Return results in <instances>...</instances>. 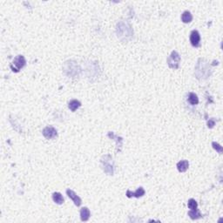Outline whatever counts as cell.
Here are the masks:
<instances>
[{
  "label": "cell",
  "mask_w": 223,
  "mask_h": 223,
  "mask_svg": "<svg viewBox=\"0 0 223 223\" xmlns=\"http://www.w3.org/2000/svg\"><path fill=\"white\" fill-rule=\"evenodd\" d=\"M25 64H26V61H25V58H24V56L19 55L14 58L12 63L10 65L11 69L14 73H19L20 70L25 65Z\"/></svg>",
  "instance_id": "cell-1"
},
{
  "label": "cell",
  "mask_w": 223,
  "mask_h": 223,
  "mask_svg": "<svg viewBox=\"0 0 223 223\" xmlns=\"http://www.w3.org/2000/svg\"><path fill=\"white\" fill-rule=\"evenodd\" d=\"M110 155H106L103 157L101 160V166L103 170L107 173V175H113V165H112V161Z\"/></svg>",
  "instance_id": "cell-2"
},
{
  "label": "cell",
  "mask_w": 223,
  "mask_h": 223,
  "mask_svg": "<svg viewBox=\"0 0 223 223\" xmlns=\"http://www.w3.org/2000/svg\"><path fill=\"white\" fill-rule=\"evenodd\" d=\"M180 62V56L175 51H173L172 53L167 58V65L172 69H178Z\"/></svg>",
  "instance_id": "cell-3"
},
{
  "label": "cell",
  "mask_w": 223,
  "mask_h": 223,
  "mask_svg": "<svg viewBox=\"0 0 223 223\" xmlns=\"http://www.w3.org/2000/svg\"><path fill=\"white\" fill-rule=\"evenodd\" d=\"M42 133H43L44 138H46L47 140L53 139V138H55V137L57 136V134H58L57 130L54 128L53 126H51L44 127V129H43V131H42Z\"/></svg>",
  "instance_id": "cell-4"
},
{
  "label": "cell",
  "mask_w": 223,
  "mask_h": 223,
  "mask_svg": "<svg viewBox=\"0 0 223 223\" xmlns=\"http://www.w3.org/2000/svg\"><path fill=\"white\" fill-rule=\"evenodd\" d=\"M190 42L194 47L199 46L200 42V35L198 31H196V30L192 31V32L190 34Z\"/></svg>",
  "instance_id": "cell-5"
},
{
  "label": "cell",
  "mask_w": 223,
  "mask_h": 223,
  "mask_svg": "<svg viewBox=\"0 0 223 223\" xmlns=\"http://www.w3.org/2000/svg\"><path fill=\"white\" fill-rule=\"evenodd\" d=\"M66 194H67V196L69 197V198H70V199L73 200V201L74 202V204H75L77 207H79V206L81 205V203H82V200H81V199L78 197L77 194L73 192V190H71V189L66 190Z\"/></svg>",
  "instance_id": "cell-6"
},
{
  "label": "cell",
  "mask_w": 223,
  "mask_h": 223,
  "mask_svg": "<svg viewBox=\"0 0 223 223\" xmlns=\"http://www.w3.org/2000/svg\"><path fill=\"white\" fill-rule=\"evenodd\" d=\"M144 194H145V190L143 187H139L135 192H131L130 190H127V192H126V196L128 198H131V197L140 198V197H142Z\"/></svg>",
  "instance_id": "cell-7"
},
{
  "label": "cell",
  "mask_w": 223,
  "mask_h": 223,
  "mask_svg": "<svg viewBox=\"0 0 223 223\" xmlns=\"http://www.w3.org/2000/svg\"><path fill=\"white\" fill-rule=\"evenodd\" d=\"M189 167V163L187 160H180L177 163V169L179 170L180 173H184Z\"/></svg>",
  "instance_id": "cell-8"
},
{
  "label": "cell",
  "mask_w": 223,
  "mask_h": 223,
  "mask_svg": "<svg viewBox=\"0 0 223 223\" xmlns=\"http://www.w3.org/2000/svg\"><path fill=\"white\" fill-rule=\"evenodd\" d=\"M90 210L87 208H82L80 210V219L82 221H87L89 218H90Z\"/></svg>",
  "instance_id": "cell-9"
},
{
  "label": "cell",
  "mask_w": 223,
  "mask_h": 223,
  "mask_svg": "<svg viewBox=\"0 0 223 223\" xmlns=\"http://www.w3.org/2000/svg\"><path fill=\"white\" fill-rule=\"evenodd\" d=\"M80 107H81V103L78 100H77V99H73V100H71V101L69 102V104H68V107L72 112H75Z\"/></svg>",
  "instance_id": "cell-10"
},
{
  "label": "cell",
  "mask_w": 223,
  "mask_h": 223,
  "mask_svg": "<svg viewBox=\"0 0 223 223\" xmlns=\"http://www.w3.org/2000/svg\"><path fill=\"white\" fill-rule=\"evenodd\" d=\"M181 20L183 23H190L192 20H193V16L191 14V12L188 11H184L182 15H181Z\"/></svg>",
  "instance_id": "cell-11"
},
{
  "label": "cell",
  "mask_w": 223,
  "mask_h": 223,
  "mask_svg": "<svg viewBox=\"0 0 223 223\" xmlns=\"http://www.w3.org/2000/svg\"><path fill=\"white\" fill-rule=\"evenodd\" d=\"M188 215H189V217L192 219V220H197V219H200L202 217V215L200 214V211L197 208L189 211V212H188Z\"/></svg>",
  "instance_id": "cell-12"
},
{
  "label": "cell",
  "mask_w": 223,
  "mask_h": 223,
  "mask_svg": "<svg viewBox=\"0 0 223 223\" xmlns=\"http://www.w3.org/2000/svg\"><path fill=\"white\" fill-rule=\"evenodd\" d=\"M53 201L55 203L59 204V205L64 202V198L63 196H62V194H60V193H58V192L53 193Z\"/></svg>",
  "instance_id": "cell-13"
},
{
  "label": "cell",
  "mask_w": 223,
  "mask_h": 223,
  "mask_svg": "<svg viewBox=\"0 0 223 223\" xmlns=\"http://www.w3.org/2000/svg\"><path fill=\"white\" fill-rule=\"evenodd\" d=\"M188 102H189L191 105H197L199 103V99H198V96L194 93V92H190L189 95H188Z\"/></svg>",
  "instance_id": "cell-14"
},
{
  "label": "cell",
  "mask_w": 223,
  "mask_h": 223,
  "mask_svg": "<svg viewBox=\"0 0 223 223\" xmlns=\"http://www.w3.org/2000/svg\"><path fill=\"white\" fill-rule=\"evenodd\" d=\"M187 207H188V208L191 209V210H194V209L197 208L198 204H197L195 200L190 199L189 200H188V202H187Z\"/></svg>",
  "instance_id": "cell-15"
},
{
  "label": "cell",
  "mask_w": 223,
  "mask_h": 223,
  "mask_svg": "<svg viewBox=\"0 0 223 223\" xmlns=\"http://www.w3.org/2000/svg\"><path fill=\"white\" fill-rule=\"evenodd\" d=\"M212 145H213V149H215V150L218 152L219 154H222V151H223L222 146L220 145V144L216 143V142H213V143H212Z\"/></svg>",
  "instance_id": "cell-16"
},
{
  "label": "cell",
  "mask_w": 223,
  "mask_h": 223,
  "mask_svg": "<svg viewBox=\"0 0 223 223\" xmlns=\"http://www.w3.org/2000/svg\"><path fill=\"white\" fill-rule=\"evenodd\" d=\"M214 125H215V120H214L213 119L209 120V121L208 122V126L209 128H212V127H213Z\"/></svg>",
  "instance_id": "cell-17"
}]
</instances>
